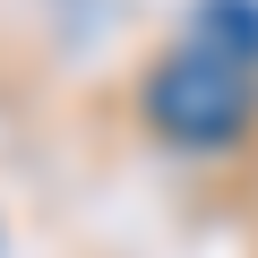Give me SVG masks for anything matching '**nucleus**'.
Listing matches in <instances>:
<instances>
[{
	"mask_svg": "<svg viewBox=\"0 0 258 258\" xmlns=\"http://www.w3.org/2000/svg\"><path fill=\"white\" fill-rule=\"evenodd\" d=\"M147 120L181 147H224L249 120V60L224 43H189L147 78Z\"/></svg>",
	"mask_w": 258,
	"mask_h": 258,
	"instance_id": "1",
	"label": "nucleus"
}]
</instances>
